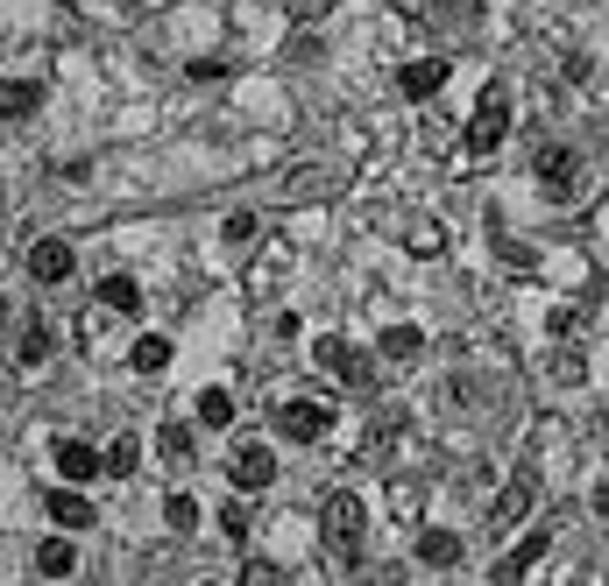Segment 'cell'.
Listing matches in <instances>:
<instances>
[{
    "mask_svg": "<svg viewBox=\"0 0 609 586\" xmlns=\"http://www.w3.org/2000/svg\"><path fill=\"white\" fill-rule=\"evenodd\" d=\"M319 531H327V544H333V558L340 565H355L361 558V537H369V509H361V495H327V509H319Z\"/></svg>",
    "mask_w": 609,
    "mask_h": 586,
    "instance_id": "cell-1",
    "label": "cell"
},
{
    "mask_svg": "<svg viewBox=\"0 0 609 586\" xmlns=\"http://www.w3.org/2000/svg\"><path fill=\"white\" fill-rule=\"evenodd\" d=\"M503 134H510V85H503V78H489L482 100H475V121H468V149H475V155H489V149L503 142Z\"/></svg>",
    "mask_w": 609,
    "mask_h": 586,
    "instance_id": "cell-2",
    "label": "cell"
},
{
    "mask_svg": "<svg viewBox=\"0 0 609 586\" xmlns=\"http://www.w3.org/2000/svg\"><path fill=\"white\" fill-rule=\"evenodd\" d=\"M581 184H588V163H581L575 149H539V191L553 205H575Z\"/></svg>",
    "mask_w": 609,
    "mask_h": 586,
    "instance_id": "cell-3",
    "label": "cell"
},
{
    "mask_svg": "<svg viewBox=\"0 0 609 586\" xmlns=\"http://www.w3.org/2000/svg\"><path fill=\"white\" fill-rule=\"evenodd\" d=\"M277 432H283V438H298V445L327 438V432H333V403H312V396H291V403L277 410Z\"/></svg>",
    "mask_w": 609,
    "mask_h": 586,
    "instance_id": "cell-4",
    "label": "cell"
},
{
    "mask_svg": "<svg viewBox=\"0 0 609 586\" xmlns=\"http://www.w3.org/2000/svg\"><path fill=\"white\" fill-rule=\"evenodd\" d=\"M227 474H234L241 495H256V487H270V481H277V453H270L262 438H241V445H234V459H227Z\"/></svg>",
    "mask_w": 609,
    "mask_h": 586,
    "instance_id": "cell-5",
    "label": "cell"
},
{
    "mask_svg": "<svg viewBox=\"0 0 609 586\" xmlns=\"http://www.w3.org/2000/svg\"><path fill=\"white\" fill-rule=\"evenodd\" d=\"M312 361L327 367V375H340V382H348V388H369V361H361V354H355L348 340H333V332H327V340L312 346Z\"/></svg>",
    "mask_w": 609,
    "mask_h": 586,
    "instance_id": "cell-6",
    "label": "cell"
},
{
    "mask_svg": "<svg viewBox=\"0 0 609 586\" xmlns=\"http://www.w3.org/2000/svg\"><path fill=\"white\" fill-rule=\"evenodd\" d=\"M546 544H553V531H531L525 544H510V552L497 558V586H518V579L531 573V565H539V558H546Z\"/></svg>",
    "mask_w": 609,
    "mask_h": 586,
    "instance_id": "cell-7",
    "label": "cell"
},
{
    "mask_svg": "<svg viewBox=\"0 0 609 586\" xmlns=\"http://www.w3.org/2000/svg\"><path fill=\"white\" fill-rule=\"evenodd\" d=\"M440 85H447V57H418V64L397 71V92H405V100H432Z\"/></svg>",
    "mask_w": 609,
    "mask_h": 586,
    "instance_id": "cell-8",
    "label": "cell"
},
{
    "mask_svg": "<svg viewBox=\"0 0 609 586\" xmlns=\"http://www.w3.org/2000/svg\"><path fill=\"white\" fill-rule=\"evenodd\" d=\"M57 474H64V481H92V474H107V453H92L86 438H64V445H57Z\"/></svg>",
    "mask_w": 609,
    "mask_h": 586,
    "instance_id": "cell-9",
    "label": "cell"
},
{
    "mask_svg": "<svg viewBox=\"0 0 609 586\" xmlns=\"http://www.w3.org/2000/svg\"><path fill=\"white\" fill-rule=\"evenodd\" d=\"M71 269H79V262H71L64 241H36V247H29V276H36V283H64Z\"/></svg>",
    "mask_w": 609,
    "mask_h": 586,
    "instance_id": "cell-10",
    "label": "cell"
},
{
    "mask_svg": "<svg viewBox=\"0 0 609 586\" xmlns=\"http://www.w3.org/2000/svg\"><path fill=\"white\" fill-rule=\"evenodd\" d=\"M531 516V481H510L497 502H489V531H510V523Z\"/></svg>",
    "mask_w": 609,
    "mask_h": 586,
    "instance_id": "cell-11",
    "label": "cell"
},
{
    "mask_svg": "<svg viewBox=\"0 0 609 586\" xmlns=\"http://www.w3.org/2000/svg\"><path fill=\"white\" fill-rule=\"evenodd\" d=\"M43 509H50V523H64V531H86V523H92V502L86 495H64V487H50Z\"/></svg>",
    "mask_w": 609,
    "mask_h": 586,
    "instance_id": "cell-12",
    "label": "cell"
},
{
    "mask_svg": "<svg viewBox=\"0 0 609 586\" xmlns=\"http://www.w3.org/2000/svg\"><path fill=\"white\" fill-rule=\"evenodd\" d=\"M36 100H43V85H36V78H8V85H0V121L36 113Z\"/></svg>",
    "mask_w": 609,
    "mask_h": 586,
    "instance_id": "cell-13",
    "label": "cell"
},
{
    "mask_svg": "<svg viewBox=\"0 0 609 586\" xmlns=\"http://www.w3.org/2000/svg\"><path fill=\"white\" fill-rule=\"evenodd\" d=\"M36 573H43V579H71V573H79V552H71V537H50L43 552H36Z\"/></svg>",
    "mask_w": 609,
    "mask_h": 586,
    "instance_id": "cell-14",
    "label": "cell"
},
{
    "mask_svg": "<svg viewBox=\"0 0 609 586\" xmlns=\"http://www.w3.org/2000/svg\"><path fill=\"white\" fill-rule=\"evenodd\" d=\"M418 354H426V332H418V325H390V332H383V361L405 367V361H418Z\"/></svg>",
    "mask_w": 609,
    "mask_h": 586,
    "instance_id": "cell-15",
    "label": "cell"
},
{
    "mask_svg": "<svg viewBox=\"0 0 609 586\" xmlns=\"http://www.w3.org/2000/svg\"><path fill=\"white\" fill-rule=\"evenodd\" d=\"M128 367H136V375H163V367H170V340H163V332H149V340H136V354H128Z\"/></svg>",
    "mask_w": 609,
    "mask_h": 586,
    "instance_id": "cell-16",
    "label": "cell"
},
{
    "mask_svg": "<svg viewBox=\"0 0 609 586\" xmlns=\"http://www.w3.org/2000/svg\"><path fill=\"white\" fill-rule=\"evenodd\" d=\"M418 558H426V565H453V558H461V537H453V531H418Z\"/></svg>",
    "mask_w": 609,
    "mask_h": 586,
    "instance_id": "cell-17",
    "label": "cell"
},
{
    "mask_svg": "<svg viewBox=\"0 0 609 586\" xmlns=\"http://www.w3.org/2000/svg\"><path fill=\"white\" fill-rule=\"evenodd\" d=\"M100 304H107V311H121V319H128V311H142V290L128 283V276H107V283H100Z\"/></svg>",
    "mask_w": 609,
    "mask_h": 586,
    "instance_id": "cell-18",
    "label": "cell"
},
{
    "mask_svg": "<svg viewBox=\"0 0 609 586\" xmlns=\"http://www.w3.org/2000/svg\"><path fill=\"white\" fill-rule=\"evenodd\" d=\"M553 382L560 388H581L588 382V354H581V346H560V354H553Z\"/></svg>",
    "mask_w": 609,
    "mask_h": 586,
    "instance_id": "cell-19",
    "label": "cell"
},
{
    "mask_svg": "<svg viewBox=\"0 0 609 586\" xmlns=\"http://www.w3.org/2000/svg\"><path fill=\"white\" fill-rule=\"evenodd\" d=\"M199 424H234V396H227V388H199Z\"/></svg>",
    "mask_w": 609,
    "mask_h": 586,
    "instance_id": "cell-20",
    "label": "cell"
},
{
    "mask_svg": "<svg viewBox=\"0 0 609 586\" xmlns=\"http://www.w3.org/2000/svg\"><path fill=\"white\" fill-rule=\"evenodd\" d=\"M157 445H163V459H170V466L192 459V432H184V424H163V438H157Z\"/></svg>",
    "mask_w": 609,
    "mask_h": 586,
    "instance_id": "cell-21",
    "label": "cell"
},
{
    "mask_svg": "<svg viewBox=\"0 0 609 586\" xmlns=\"http://www.w3.org/2000/svg\"><path fill=\"white\" fill-rule=\"evenodd\" d=\"M241 586H291V579H283V565H270V558H249V565H241Z\"/></svg>",
    "mask_w": 609,
    "mask_h": 586,
    "instance_id": "cell-22",
    "label": "cell"
},
{
    "mask_svg": "<svg viewBox=\"0 0 609 586\" xmlns=\"http://www.w3.org/2000/svg\"><path fill=\"white\" fill-rule=\"evenodd\" d=\"M136 459H142L136 438H113V445H107V474H136Z\"/></svg>",
    "mask_w": 609,
    "mask_h": 586,
    "instance_id": "cell-23",
    "label": "cell"
},
{
    "mask_svg": "<svg viewBox=\"0 0 609 586\" xmlns=\"http://www.w3.org/2000/svg\"><path fill=\"white\" fill-rule=\"evenodd\" d=\"M163 516H170V531H199V502H192V495H170Z\"/></svg>",
    "mask_w": 609,
    "mask_h": 586,
    "instance_id": "cell-24",
    "label": "cell"
},
{
    "mask_svg": "<svg viewBox=\"0 0 609 586\" xmlns=\"http://www.w3.org/2000/svg\"><path fill=\"white\" fill-rule=\"evenodd\" d=\"M220 531L234 537V544H249V509H241V502H227V509H220Z\"/></svg>",
    "mask_w": 609,
    "mask_h": 586,
    "instance_id": "cell-25",
    "label": "cell"
},
{
    "mask_svg": "<svg viewBox=\"0 0 609 586\" xmlns=\"http://www.w3.org/2000/svg\"><path fill=\"white\" fill-rule=\"evenodd\" d=\"M22 361H29V367H36V361H50V332H43V325H29V332H22Z\"/></svg>",
    "mask_w": 609,
    "mask_h": 586,
    "instance_id": "cell-26",
    "label": "cell"
},
{
    "mask_svg": "<svg viewBox=\"0 0 609 586\" xmlns=\"http://www.w3.org/2000/svg\"><path fill=\"white\" fill-rule=\"evenodd\" d=\"M312 191H327V178H319V170H298V178L283 184V199H312Z\"/></svg>",
    "mask_w": 609,
    "mask_h": 586,
    "instance_id": "cell-27",
    "label": "cell"
},
{
    "mask_svg": "<svg viewBox=\"0 0 609 586\" xmlns=\"http://www.w3.org/2000/svg\"><path fill=\"white\" fill-rule=\"evenodd\" d=\"M596 509H602V516H609V481H602V487H596Z\"/></svg>",
    "mask_w": 609,
    "mask_h": 586,
    "instance_id": "cell-28",
    "label": "cell"
},
{
    "mask_svg": "<svg viewBox=\"0 0 609 586\" xmlns=\"http://www.w3.org/2000/svg\"><path fill=\"white\" fill-rule=\"evenodd\" d=\"M206 586H213V579H206Z\"/></svg>",
    "mask_w": 609,
    "mask_h": 586,
    "instance_id": "cell-29",
    "label": "cell"
},
{
    "mask_svg": "<svg viewBox=\"0 0 609 586\" xmlns=\"http://www.w3.org/2000/svg\"><path fill=\"white\" fill-rule=\"evenodd\" d=\"M602 586H609V579H602Z\"/></svg>",
    "mask_w": 609,
    "mask_h": 586,
    "instance_id": "cell-30",
    "label": "cell"
}]
</instances>
